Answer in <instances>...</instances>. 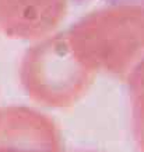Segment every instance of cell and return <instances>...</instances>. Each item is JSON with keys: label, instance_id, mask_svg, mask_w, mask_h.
I'll return each instance as SVG.
<instances>
[{"label": "cell", "instance_id": "obj_1", "mask_svg": "<svg viewBox=\"0 0 144 152\" xmlns=\"http://www.w3.org/2000/svg\"><path fill=\"white\" fill-rule=\"evenodd\" d=\"M96 1H102V3L112 6H137V7H144V0H96Z\"/></svg>", "mask_w": 144, "mask_h": 152}]
</instances>
